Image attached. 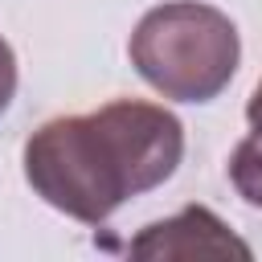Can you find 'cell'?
Returning a JSON list of instances; mask_svg holds the SVG:
<instances>
[{"instance_id": "obj_3", "label": "cell", "mask_w": 262, "mask_h": 262, "mask_svg": "<svg viewBox=\"0 0 262 262\" xmlns=\"http://www.w3.org/2000/svg\"><path fill=\"white\" fill-rule=\"evenodd\" d=\"M127 250L135 258H250L254 254L205 205H188L176 217H164V221L143 225L131 237Z\"/></svg>"}, {"instance_id": "obj_6", "label": "cell", "mask_w": 262, "mask_h": 262, "mask_svg": "<svg viewBox=\"0 0 262 262\" xmlns=\"http://www.w3.org/2000/svg\"><path fill=\"white\" fill-rule=\"evenodd\" d=\"M246 119H250V127H262V82L254 86V94L246 102Z\"/></svg>"}, {"instance_id": "obj_2", "label": "cell", "mask_w": 262, "mask_h": 262, "mask_svg": "<svg viewBox=\"0 0 262 262\" xmlns=\"http://www.w3.org/2000/svg\"><path fill=\"white\" fill-rule=\"evenodd\" d=\"M139 78L172 102H213L237 74L242 41L233 20L201 0L147 8L127 41Z\"/></svg>"}, {"instance_id": "obj_5", "label": "cell", "mask_w": 262, "mask_h": 262, "mask_svg": "<svg viewBox=\"0 0 262 262\" xmlns=\"http://www.w3.org/2000/svg\"><path fill=\"white\" fill-rule=\"evenodd\" d=\"M16 98V57H12V45L0 37V115L12 106Z\"/></svg>"}, {"instance_id": "obj_1", "label": "cell", "mask_w": 262, "mask_h": 262, "mask_svg": "<svg viewBox=\"0 0 262 262\" xmlns=\"http://www.w3.org/2000/svg\"><path fill=\"white\" fill-rule=\"evenodd\" d=\"M184 160L180 119L143 98H115L90 115H61L25 139V180L57 213L102 225L131 196L172 180Z\"/></svg>"}, {"instance_id": "obj_4", "label": "cell", "mask_w": 262, "mask_h": 262, "mask_svg": "<svg viewBox=\"0 0 262 262\" xmlns=\"http://www.w3.org/2000/svg\"><path fill=\"white\" fill-rule=\"evenodd\" d=\"M229 184H233V192L246 205L262 209V127H254V135H246L233 147V156H229Z\"/></svg>"}]
</instances>
